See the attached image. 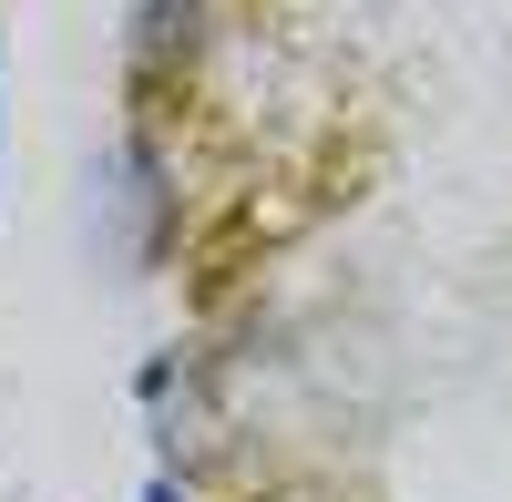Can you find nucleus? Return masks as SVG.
<instances>
[{
    "mask_svg": "<svg viewBox=\"0 0 512 502\" xmlns=\"http://www.w3.org/2000/svg\"><path fill=\"white\" fill-rule=\"evenodd\" d=\"M195 31H205V0H144L134 52H144V62H164V52H195Z\"/></svg>",
    "mask_w": 512,
    "mask_h": 502,
    "instance_id": "nucleus-1",
    "label": "nucleus"
},
{
    "mask_svg": "<svg viewBox=\"0 0 512 502\" xmlns=\"http://www.w3.org/2000/svg\"><path fill=\"white\" fill-rule=\"evenodd\" d=\"M144 502H185V492H175V482H154V492H144Z\"/></svg>",
    "mask_w": 512,
    "mask_h": 502,
    "instance_id": "nucleus-2",
    "label": "nucleus"
}]
</instances>
